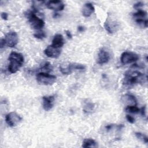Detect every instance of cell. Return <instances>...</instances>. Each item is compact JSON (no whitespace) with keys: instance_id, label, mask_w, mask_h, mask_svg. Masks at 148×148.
Listing matches in <instances>:
<instances>
[{"instance_id":"obj_1","label":"cell","mask_w":148,"mask_h":148,"mask_svg":"<svg viewBox=\"0 0 148 148\" xmlns=\"http://www.w3.org/2000/svg\"><path fill=\"white\" fill-rule=\"evenodd\" d=\"M144 74L137 70H129L124 73V77L123 79V84L127 86H132L137 83L144 82L145 79Z\"/></svg>"},{"instance_id":"obj_2","label":"cell","mask_w":148,"mask_h":148,"mask_svg":"<svg viewBox=\"0 0 148 148\" xmlns=\"http://www.w3.org/2000/svg\"><path fill=\"white\" fill-rule=\"evenodd\" d=\"M8 60L9 61L8 71L11 73H15L22 66L24 58L21 53L12 51L9 54Z\"/></svg>"},{"instance_id":"obj_3","label":"cell","mask_w":148,"mask_h":148,"mask_svg":"<svg viewBox=\"0 0 148 148\" xmlns=\"http://www.w3.org/2000/svg\"><path fill=\"white\" fill-rule=\"evenodd\" d=\"M38 13L32 11H28L25 15L28 18V22L32 28L34 29H40L45 25V21L40 18H39L36 13Z\"/></svg>"},{"instance_id":"obj_4","label":"cell","mask_w":148,"mask_h":148,"mask_svg":"<svg viewBox=\"0 0 148 148\" xmlns=\"http://www.w3.org/2000/svg\"><path fill=\"white\" fill-rule=\"evenodd\" d=\"M36 79L39 84L49 86L54 84V83L56 81L57 77L54 75L42 72L36 74Z\"/></svg>"},{"instance_id":"obj_5","label":"cell","mask_w":148,"mask_h":148,"mask_svg":"<svg viewBox=\"0 0 148 148\" xmlns=\"http://www.w3.org/2000/svg\"><path fill=\"white\" fill-rule=\"evenodd\" d=\"M86 69V66L81 64L78 63H71L69 64L66 67H63L61 66L60 70L61 72L64 75H69L74 71H83Z\"/></svg>"},{"instance_id":"obj_6","label":"cell","mask_w":148,"mask_h":148,"mask_svg":"<svg viewBox=\"0 0 148 148\" xmlns=\"http://www.w3.org/2000/svg\"><path fill=\"white\" fill-rule=\"evenodd\" d=\"M139 58V55L135 53L132 51H124L121 55L120 60L123 64L126 65L136 62Z\"/></svg>"},{"instance_id":"obj_7","label":"cell","mask_w":148,"mask_h":148,"mask_svg":"<svg viewBox=\"0 0 148 148\" xmlns=\"http://www.w3.org/2000/svg\"><path fill=\"white\" fill-rule=\"evenodd\" d=\"M21 120L22 118L15 112H10L5 116L6 123L12 127L16 126Z\"/></svg>"},{"instance_id":"obj_8","label":"cell","mask_w":148,"mask_h":148,"mask_svg":"<svg viewBox=\"0 0 148 148\" xmlns=\"http://www.w3.org/2000/svg\"><path fill=\"white\" fill-rule=\"evenodd\" d=\"M5 42L6 46L13 47L18 42V37L17 34L14 31H10L8 32L5 37Z\"/></svg>"},{"instance_id":"obj_9","label":"cell","mask_w":148,"mask_h":148,"mask_svg":"<svg viewBox=\"0 0 148 148\" xmlns=\"http://www.w3.org/2000/svg\"><path fill=\"white\" fill-rule=\"evenodd\" d=\"M44 53L47 57L49 58H57L60 56L61 53V50L60 49L56 48L51 45H49L45 49Z\"/></svg>"},{"instance_id":"obj_10","label":"cell","mask_w":148,"mask_h":148,"mask_svg":"<svg viewBox=\"0 0 148 148\" xmlns=\"http://www.w3.org/2000/svg\"><path fill=\"white\" fill-rule=\"evenodd\" d=\"M110 58L109 53L106 50L102 49H101L98 54L97 63L100 65H103L108 62Z\"/></svg>"},{"instance_id":"obj_11","label":"cell","mask_w":148,"mask_h":148,"mask_svg":"<svg viewBox=\"0 0 148 148\" xmlns=\"http://www.w3.org/2000/svg\"><path fill=\"white\" fill-rule=\"evenodd\" d=\"M46 6L47 8L56 12L62 10L65 7L64 3L61 1H50L46 2Z\"/></svg>"},{"instance_id":"obj_12","label":"cell","mask_w":148,"mask_h":148,"mask_svg":"<svg viewBox=\"0 0 148 148\" xmlns=\"http://www.w3.org/2000/svg\"><path fill=\"white\" fill-rule=\"evenodd\" d=\"M55 97L54 95L43 96L42 97V105L46 111L50 110L54 105Z\"/></svg>"},{"instance_id":"obj_13","label":"cell","mask_w":148,"mask_h":148,"mask_svg":"<svg viewBox=\"0 0 148 148\" xmlns=\"http://www.w3.org/2000/svg\"><path fill=\"white\" fill-rule=\"evenodd\" d=\"M121 101L124 104L127 106L136 105L137 101L135 96L130 94H125L121 96Z\"/></svg>"},{"instance_id":"obj_14","label":"cell","mask_w":148,"mask_h":148,"mask_svg":"<svg viewBox=\"0 0 148 148\" xmlns=\"http://www.w3.org/2000/svg\"><path fill=\"white\" fill-rule=\"evenodd\" d=\"M95 11V8L92 3H86L82 8V14L84 17H90Z\"/></svg>"},{"instance_id":"obj_15","label":"cell","mask_w":148,"mask_h":148,"mask_svg":"<svg viewBox=\"0 0 148 148\" xmlns=\"http://www.w3.org/2000/svg\"><path fill=\"white\" fill-rule=\"evenodd\" d=\"M64 44V38L61 34H57L54 35L52 40L51 45L56 48H61Z\"/></svg>"},{"instance_id":"obj_16","label":"cell","mask_w":148,"mask_h":148,"mask_svg":"<svg viewBox=\"0 0 148 148\" xmlns=\"http://www.w3.org/2000/svg\"><path fill=\"white\" fill-rule=\"evenodd\" d=\"M104 27L109 33L112 34L117 28V24L115 21L106 20L104 23Z\"/></svg>"},{"instance_id":"obj_17","label":"cell","mask_w":148,"mask_h":148,"mask_svg":"<svg viewBox=\"0 0 148 148\" xmlns=\"http://www.w3.org/2000/svg\"><path fill=\"white\" fill-rule=\"evenodd\" d=\"M82 146L83 147H95L97 146V143L95 140L91 138H87L84 139Z\"/></svg>"},{"instance_id":"obj_18","label":"cell","mask_w":148,"mask_h":148,"mask_svg":"<svg viewBox=\"0 0 148 148\" xmlns=\"http://www.w3.org/2000/svg\"><path fill=\"white\" fill-rule=\"evenodd\" d=\"M95 108V105L91 102H86L83 108V110L86 113H91Z\"/></svg>"},{"instance_id":"obj_19","label":"cell","mask_w":148,"mask_h":148,"mask_svg":"<svg viewBox=\"0 0 148 148\" xmlns=\"http://www.w3.org/2000/svg\"><path fill=\"white\" fill-rule=\"evenodd\" d=\"M147 16V12L143 10L139 9L138 11L133 14V17L135 19H146Z\"/></svg>"},{"instance_id":"obj_20","label":"cell","mask_w":148,"mask_h":148,"mask_svg":"<svg viewBox=\"0 0 148 148\" xmlns=\"http://www.w3.org/2000/svg\"><path fill=\"white\" fill-rule=\"evenodd\" d=\"M40 69L42 72L49 73L52 71L53 67L50 62H45L43 64H42V65L40 66Z\"/></svg>"},{"instance_id":"obj_21","label":"cell","mask_w":148,"mask_h":148,"mask_svg":"<svg viewBox=\"0 0 148 148\" xmlns=\"http://www.w3.org/2000/svg\"><path fill=\"white\" fill-rule=\"evenodd\" d=\"M125 111L131 113H138L140 112V109L136 106V105H131L126 106L125 109Z\"/></svg>"},{"instance_id":"obj_22","label":"cell","mask_w":148,"mask_h":148,"mask_svg":"<svg viewBox=\"0 0 148 148\" xmlns=\"http://www.w3.org/2000/svg\"><path fill=\"white\" fill-rule=\"evenodd\" d=\"M135 135L138 139L140 140L141 141H142L143 142H144L145 143H147L148 138L146 135H145L141 132H136L135 133Z\"/></svg>"},{"instance_id":"obj_23","label":"cell","mask_w":148,"mask_h":148,"mask_svg":"<svg viewBox=\"0 0 148 148\" xmlns=\"http://www.w3.org/2000/svg\"><path fill=\"white\" fill-rule=\"evenodd\" d=\"M135 22L138 24L139 26L146 28L147 27V20L146 19H135Z\"/></svg>"},{"instance_id":"obj_24","label":"cell","mask_w":148,"mask_h":148,"mask_svg":"<svg viewBox=\"0 0 148 148\" xmlns=\"http://www.w3.org/2000/svg\"><path fill=\"white\" fill-rule=\"evenodd\" d=\"M34 36L39 39H43L46 37V34L43 31H38L34 34Z\"/></svg>"},{"instance_id":"obj_25","label":"cell","mask_w":148,"mask_h":148,"mask_svg":"<svg viewBox=\"0 0 148 148\" xmlns=\"http://www.w3.org/2000/svg\"><path fill=\"white\" fill-rule=\"evenodd\" d=\"M126 119H127V120L131 124H133L135 123V119L134 117H132V116L131 115H129V114H127L126 115Z\"/></svg>"},{"instance_id":"obj_26","label":"cell","mask_w":148,"mask_h":148,"mask_svg":"<svg viewBox=\"0 0 148 148\" xmlns=\"http://www.w3.org/2000/svg\"><path fill=\"white\" fill-rule=\"evenodd\" d=\"M144 5V3L141 2H138L134 4V8L137 10H139V9H140V8L142 7Z\"/></svg>"},{"instance_id":"obj_27","label":"cell","mask_w":148,"mask_h":148,"mask_svg":"<svg viewBox=\"0 0 148 148\" xmlns=\"http://www.w3.org/2000/svg\"><path fill=\"white\" fill-rule=\"evenodd\" d=\"M140 112L141 113V114L143 117H146V106H144L143 107H142L141 108V109H140Z\"/></svg>"},{"instance_id":"obj_28","label":"cell","mask_w":148,"mask_h":148,"mask_svg":"<svg viewBox=\"0 0 148 148\" xmlns=\"http://www.w3.org/2000/svg\"><path fill=\"white\" fill-rule=\"evenodd\" d=\"M1 18L4 20H7L8 18V14L6 12H2L1 14Z\"/></svg>"},{"instance_id":"obj_29","label":"cell","mask_w":148,"mask_h":148,"mask_svg":"<svg viewBox=\"0 0 148 148\" xmlns=\"http://www.w3.org/2000/svg\"><path fill=\"white\" fill-rule=\"evenodd\" d=\"M5 45H6V44H5V39H1V40H0V47H1V49L3 48Z\"/></svg>"},{"instance_id":"obj_30","label":"cell","mask_w":148,"mask_h":148,"mask_svg":"<svg viewBox=\"0 0 148 148\" xmlns=\"http://www.w3.org/2000/svg\"><path fill=\"white\" fill-rule=\"evenodd\" d=\"M84 30H85V28H84V27H83V26H82V25H80V26H79V27H77V31H78L79 32H82L84 31Z\"/></svg>"},{"instance_id":"obj_31","label":"cell","mask_w":148,"mask_h":148,"mask_svg":"<svg viewBox=\"0 0 148 148\" xmlns=\"http://www.w3.org/2000/svg\"><path fill=\"white\" fill-rule=\"evenodd\" d=\"M114 127V125L113 124H109V125H107L106 127H105V128L109 131V130H112Z\"/></svg>"},{"instance_id":"obj_32","label":"cell","mask_w":148,"mask_h":148,"mask_svg":"<svg viewBox=\"0 0 148 148\" xmlns=\"http://www.w3.org/2000/svg\"><path fill=\"white\" fill-rule=\"evenodd\" d=\"M65 32H66V35L67 37H68V38L71 39L72 37V35L71 33L70 32V31H68V30H66V31H65Z\"/></svg>"},{"instance_id":"obj_33","label":"cell","mask_w":148,"mask_h":148,"mask_svg":"<svg viewBox=\"0 0 148 148\" xmlns=\"http://www.w3.org/2000/svg\"><path fill=\"white\" fill-rule=\"evenodd\" d=\"M59 15H58V13H54V16H53V17H57V16H58Z\"/></svg>"}]
</instances>
